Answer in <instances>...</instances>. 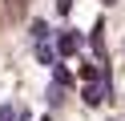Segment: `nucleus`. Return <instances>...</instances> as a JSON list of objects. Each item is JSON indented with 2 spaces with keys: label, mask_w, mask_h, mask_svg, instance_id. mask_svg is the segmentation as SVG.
Here are the masks:
<instances>
[{
  "label": "nucleus",
  "mask_w": 125,
  "mask_h": 121,
  "mask_svg": "<svg viewBox=\"0 0 125 121\" xmlns=\"http://www.w3.org/2000/svg\"><path fill=\"white\" fill-rule=\"evenodd\" d=\"M57 48H61V56H69V53H77V48H81V36H73V32H61V40H57Z\"/></svg>",
  "instance_id": "1"
},
{
  "label": "nucleus",
  "mask_w": 125,
  "mask_h": 121,
  "mask_svg": "<svg viewBox=\"0 0 125 121\" xmlns=\"http://www.w3.org/2000/svg\"><path fill=\"white\" fill-rule=\"evenodd\" d=\"M32 36H36V40H49V24L36 20V24H32Z\"/></svg>",
  "instance_id": "2"
},
{
  "label": "nucleus",
  "mask_w": 125,
  "mask_h": 121,
  "mask_svg": "<svg viewBox=\"0 0 125 121\" xmlns=\"http://www.w3.org/2000/svg\"><path fill=\"white\" fill-rule=\"evenodd\" d=\"M85 101L97 105V101H101V89H97V85H89V89H85Z\"/></svg>",
  "instance_id": "3"
},
{
  "label": "nucleus",
  "mask_w": 125,
  "mask_h": 121,
  "mask_svg": "<svg viewBox=\"0 0 125 121\" xmlns=\"http://www.w3.org/2000/svg\"><path fill=\"white\" fill-rule=\"evenodd\" d=\"M8 117H16V113H12V105H0V121H8Z\"/></svg>",
  "instance_id": "4"
},
{
  "label": "nucleus",
  "mask_w": 125,
  "mask_h": 121,
  "mask_svg": "<svg viewBox=\"0 0 125 121\" xmlns=\"http://www.w3.org/2000/svg\"><path fill=\"white\" fill-rule=\"evenodd\" d=\"M57 8H61V12H69V8H73V0H57Z\"/></svg>",
  "instance_id": "5"
},
{
  "label": "nucleus",
  "mask_w": 125,
  "mask_h": 121,
  "mask_svg": "<svg viewBox=\"0 0 125 121\" xmlns=\"http://www.w3.org/2000/svg\"><path fill=\"white\" fill-rule=\"evenodd\" d=\"M44 121H49V117H44Z\"/></svg>",
  "instance_id": "6"
}]
</instances>
